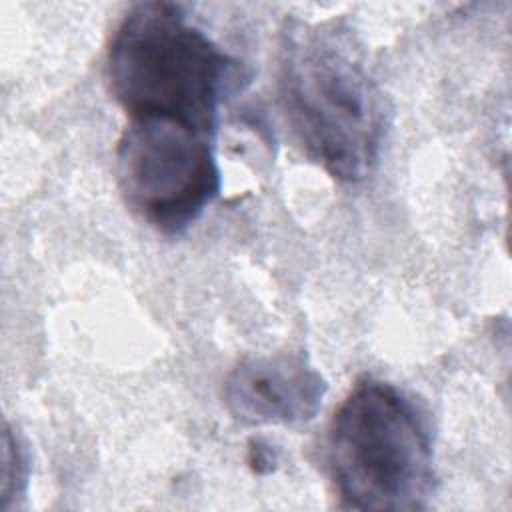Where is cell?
Wrapping results in <instances>:
<instances>
[{
	"label": "cell",
	"instance_id": "obj_1",
	"mask_svg": "<svg viewBox=\"0 0 512 512\" xmlns=\"http://www.w3.org/2000/svg\"><path fill=\"white\" fill-rule=\"evenodd\" d=\"M278 90L310 160L342 182H360L372 172L384 138V102L348 28L286 22Z\"/></svg>",
	"mask_w": 512,
	"mask_h": 512
},
{
	"label": "cell",
	"instance_id": "obj_2",
	"mask_svg": "<svg viewBox=\"0 0 512 512\" xmlns=\"http://www.w3.org/2000/svg\"><path fill=\"white\" fill-rule=\"evenodd\" d=\"M246 80L174 2L134 4L106 50V82L130 118L164 116L214 138L224 100Z\"/></svg>",
	"mask_w": 512,
	"mask_h": 512
},
{
	"label": "cell",
	"instance_id": "obj_3",
	"mask_svg": "<svg viewBox=\"0 0 512 512\" xmlns=\"http://www.w3.org/2000/svg\"><path fill=\"white\" fill-rule=\"evenodd\" d=\"M326 462L348 510H420L434 490L428 428L392 384L364 378L332 416Z\"/></svg>",
	"mask_w": 512,
	"mask_h": 512
},
{
	"label": "cell",
	"instance_id": "obj_4",
	"mask_svg": "<svg viewBox=\"0 0 512 512\" xmlns=\"http://www.w3.org/2000/svg\"><path fill=\"white\" fill-rule=\"evenodd\" d=\"M116 178L128 208L164 234L194 224L220 192L212 136L164 118H130L116 148Z\"/></svg>",
	"mask_w": 512,
	"mask_h": 512
},
{
	"label": "cell",
	"instance_id": "obj_5",
	"mask_svg": "<svg viewBox=\"0 0 512 512\" xmlns=\"http://www.w3.org/2000/svg\"><path fill=\"white\" fill-rule=\"evenodd\" d=\"M328 386L298 352L242 358L224 380V404L246 426H296L312 420Z\"/></svg>",
	"mask_w": 512,
	"mask_h": 512
},
{
	"label": "cell",
	"instance_id": "obj_6",
	"mask_svg": "<svg viewBox=\"0 0 512 512\" xmlns=\"http://www.w3.org/2000/svg\"><path fill=\"white\" fill-rule=\"evenodd\" d=\"M28 454L20 436L4 424L2 432V486H0V510H8L18 498L24 496L28 486Z\"/></svg>",
	"mask_w": 512,
	"mask_h": 512
},
{
	"label": "cell",
	"instance_id": "obj_7",
	"mask_svg": "<svg viewBox=\"0 0 512 512\" xmlns=\"http://www.w3.org/2000/svg\"><path fill=\"white\" fill-rule=\"evenodd\" d=\"M276 452L264 440H252L248 448V464L256 474H268L276 468Z\"/></svg>",
	"mask_w": 512,
	"mask_h": 512
}]
</instances>
